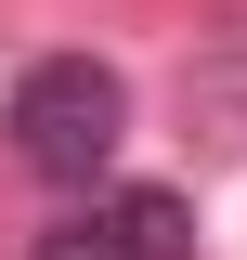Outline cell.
<instances>
[{
	"label": "cell",
	"mask_w": 247,
	"mask_h": 260,
	"mask_svg": "<svg viewBox=\"0 0 247 260\" xmlns=\"http://www.w3.org/2000/svg\"><path fill=\"white\" fill-rule=\"evenodd\" d=\"M0 143H13V169L52 195H91L104 169H117L130 143V78L104 52H39L13 65V91H0Z\"/></svg>",
	"instance_id": "obj_1"
},
{
	"label": "cell",
	"mask_w": 247,
	"mask_h": 260,
	"mask_svg": "<svg viewBox=\"0 0 247 260\" xmlns=\"http://www.w3.org/2000/svg\"><path fill=\"white\" fill-rule=\"evenodd\" d=\"M26 260H195V195L182 182H91L26 234Z\"/></svg>",
	"instance_id": "obj_2"
}]
</instances>
